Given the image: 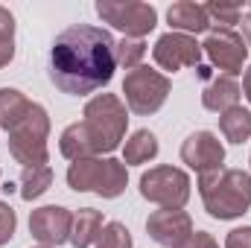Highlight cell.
<instances>
[{
  "mask_svg": "<svg viewBox=\"0 0 251 248\" xmlns=\"http://www.w3.org/2000/svg\"><path fill=\"white\" fill-rule=\"evenodd\" d=\"M102 234V213L94 207H82L73 216V228H70V243L73 248H91Z\"/></svg>",
  "mask_w": 251,
  "mask_h": 248,
  "instance_id": "cell-16",
  "label": "cell"
},
{
  "mask_svg": "<svg viewBox=\"0 0 251 248\" xmlns=\"http://www.w3.org/2000/svg\"><path fill=\"white\" fill-rule=\"evenodd\" d=\"M97 15H100L105 24L123 29L126 38H143V35L152 32L155 24H158L155 6L137 3V0H100V3H97Z\"/></svg>",
  "mask_w": 251,
  "mask_h": 248,
  "instance_id": "cell-8",
  "label": "cell"
},
{
  "mask_svg": "<svg viewBox=\"0 0 251 248\" xmlns=\"http://www.w3.org/2000/svg\"><path fill=\"white\" fill-rule=\"evenodd\" d=\"M47 137H50V117L41 105H29L26 117L9 131V155L29 167H47Z\"/></svg>",
  "mask_w": 251,
  "mask_h": 248,
  "instance_id": "cell-5",
  "label": "cell"
},
{
  "mask_svg": "<svg viewBox=\"0 0 251 248\" xmlns=\"http://www.w3.org/2000/svg\"><path fill=\"white\" fill-rule=\"evenodd\" d=\"M155 155H158V137L149 128H137L123 146V158H126L123 164H131V167L149 164Z\"/></svg>",
  "mask_w": 251,
  "mask_h": 248,
  "instance_id": "cell-18",
  "label": "cell"
},
{
  "mask_svg": "<svg viewBox=\"0 0 251 248\" xmlns=\"http://www.w3.org/2000/svg\"><path fill=\"white\" fill-rule=\"evenodd\" d=\"M240 85L234 76H213L204 91H201V105L207 111H216V114H225L228 108H234L240 102Z\"/></svg>",
  "mask_w": 251,
  "mask_h": 248,
  "instance_id": "cell-14",
  "label": "cell"
},
{
  "mask_svg": "<svg viewBox=\"0 0 251 248\" xmlns=\"http://www.w3.org/2000/svg\"><path fill=\"white\" fill-rule=\"evenodd\" d=\"M97 248H131V234L123 222H105Z\"/></svg>",
  "mask_w": 251,
  "mask_h": 248,
  "instance_id": "cell-25",
  "label": "cell"
},
{
  "mask_svg": "<svg viewBox=\"0 0 251 248\" xmlns=\"http://www.w3.org/2000/svg\"><path fill=\"white\" fill-rule=\"evenodd\" d=\"M155 62L161 64L164 70H181V67H199L201 62V44L193 38V35H184V32H167L158 38L155 50H152Z\"/></svg>",
  "mask_w": 251,
  "mask_h": 248,
  "instance_id": "cell-11",
  "label": "cell"
},
{
  "mask_svg": "<svg viewBox=\"0 0 251 248\" xmlns=\"http://www.w3.org/2000/svg\"><path fill=\"white\" fill-rule=\"evenodd\" d=\"M70 228H73V213L59 207V204L38 207L29 216V234L41 246L56 248V246H62V243H70Z\"/></svg>",
  "mask_w": 251,
  "mask_h": 248,
  "instance_id": "cell-12",
  "label": "cell"
},
{
  "mask_svg": "<svg viewBox=\"0 0 251 248\" xmlns=\"http://www.w3.org/2000/svg\"><path fill=\"white\" fill-rule=\"evenodd\" d=\"M15 228H18L15 210H12L6 201H0V246H6V243L15 237Z\"/></svg>",
  "mask_w": 251,
  "mask_h": 248,
  "instance_id": "cell-26",
  "label": "cell"
},
{
  "mask_svg": "<svg viewBox=\"0 0 251 248\" xmlns=\"http://www.w3.org/2000/svg\"><path fill=\"white\" fill-rule=\"evenodd\" d=\"M201 50L207 53V59L213 62V67L222 70V76H237L243 73V62L249 56V47L243 41V35H237L234 29H210V35L204 38Z\"/></svg>",
  "mask_w": 251,
  "mask_h": 248,
  "instance_id": "cell-9",
  "label": "cell"
},
{
  "mask_svg": "<svg viewBox=\"0 0 251 248\" xmlns=\"http://www.w3.org/2000/svg\"><path fill=\"white\" fill-rule=\"evenodd\" d=\"M178 248H219V243H216L207 231H193Z\"/></svg>",
  "mask_w": 251,
  "mask_h": 248,
  "instance_id": "cell-27",
  "label": "cell"
},
{
  "mask_svg": "<svg viewBox=\"0 0 251 248\" xmlns=\"http://www.w3.org/2000/svg\"><path fill=\"white\" fill-rule=\"evenodd\" d=\"M67 184L76 193H97L102 198H117L128 184V175L126 164L117 158H85L70 164Z\"/></svg>",
  "mask_w": 251,
  "mask_h": 248,
  "instance_id": "cell-4",
  "label": "cell"
},
{
  "mask_svg": "<svg viewBox=\"0 0 251 248\" xmlns=\"http://www.w3.org/2000/svg\"><path fill=\"white\" fill-rule=\"evenodd\" d=\"M140 196L158 207H184L190 198V175L178 167H152L140 175Z\"/></svg>",
  "mask_w": 251,
  "mask_h": 248,
  "instance_id": "cell-7",
  "label": "cell"
},
{
  "mask_svg": "<svg viewBox=\"0 0 251 248\" xmlns=\"http://www.w3.org/2000/svg\"><path fill=\"white\" fill-rule=\"evenodd\" d=\"M181 161L190 170H196L199 175L213 173L225 161V146L219 143V137L213 131H193L181 143Z\"/></svg>",
  "mask_w": 251,
  "mask_h": 248,
  "instance_id": "cell-13",
  "label": "cell"
},
{
  "mask_svg": "<svg viewBox=\"0 0 251 248\" xmlns=\"http://www.w3.org/2000/svg\"><path fill=\"white\" fill-rule=\"evenodd\" d=\"M167 18L173 24V29L193 35V32H207L210 29V18L204 12L201 3H193V0H178L167 9Z\"/></svg>",
  "mask_w": 251,
  "mask_h": 248,
  "instance_id": "cell-15",
  "label": "cell"
},
{
  "mask_svg": "<svg viewBox=\"0 0 251 248\" xmlns=\"http://www.w3.org/2000/svg\"><path fill=\"white\" fill-rule=\"evenodd\" d=\"M29 105H32V102H29L21 91H15V88H0V128L12 131L15 125L26 117Z\"/></svg>",
  "mask_w": 251,
  "mask_h": 248,
  "instance_id": "cell-19",
  "label": "cell"
},
{
  "mask_svg": "<svg viewBox=\"0 0 251 248\" xmlns=\"http://www.w3.org/2000/svg\"><path fill=\"white\" fill-rule=\"evenodd\" d=\"M243 41H246V47H251V12L249 15H243Z\"/></svg>",
  "mask_w": 251,
  "mask_h": 248,
  "instance_id": "cell-29",
  "label": "cell"
},
{
  "mask_svg": "<svg viewBox=\"0 0 251 248\" xmlns=\"http://www.w3.org/2000/svg\"><path fill=\"white\" fill-rule=\"evenodd\" d=\"M114 56H117V64H123L126 70H134V67H140L143 56H146V41L143 38H123V41H117Z\"/></svg>",
  "mask_w": 251,
  "mask_h": 248,
  "instance_id": "cell-22",
  "label": "cell"
},
{
  "mask_svg": "<svg viewBox=\"0 0 251 248\" xmlns=\"http://www.w3.org/2000/svg\"><path fill=\"white\" fill-rule=\"evenodd\" d=\"M146 231H149L152 243H158L164 248H178L193 234V219L181 207H161V210L149 213Z\"/></svg>",
  "mask_w": 251,
  "mask_h": 248,
  "instance_id": "cell-10",
  "label": "cell"
},
{
  "mask_svg": "<svg viewBox=\"0 0 251 248\" xmlns=\"http://www.w3.org/2000/svg\"><path fill=\"white\" fill-rule=\"evenodd\" d=\"M219 131L231 143H246L251 137V111H246L243 105L228 108L225 114H219Z\"/></svg>",
  "mask_w": 251,
  "mask_h": 248,
  "instance_id": "cell-20",
  "label": "cell"
},
{
  "mask_svg": "<svg viewBox=\"0 0 251 248\" xmlns=\"http://www.w3.org/2000/svg\"><path fill=\"white\" fill-rule=\"evenodd\" d=\"M38 248H50V246H38Z\"/></svg>",
  "mask_w": 251,
  "mask_h": 248,
  "instance_id": "cell-31",
  "label": "cell"
},
{
  "mask_svg": "<svg viewBox=\"0 0 251 248\" xmlns=\"http://www.w3.org/2000/svg\"><path fill=\"white\" fill-rule=\"evenodd\" d=\"M204 12H207V18H213V21H219L225 29H231L234 24H240L243 21V3H204Z\"/></svg>",
  "mask_w": 251,
  "mask_h": 248,
  "instance_id": "cell-24",
  "label": "cell"
},
{
  "mask_svg": "<svg viewBox=\"0 0 251 248\" xmlns=\"http://www.w3.org/2000/svg\"><path fill=\"white\" fill-rule=\"evenodd\" d=\"M59 149H62L64 158H70V161L97 158V149H94V143H91V137H88V131H85L82 123H73L64 128L62 137H59Z\"/></svg>",
  "mask_w": 251,
  "mask_h": 248,
  "instance_id": "cell-17",
  "label": "cell"
},
{
  "mask_svg": "<svg viewBox=\"0 0 251 248\" xmlns=\"http://www.w3.org/2000/svg\"><path fill=\"white\" fill-rule=\"evenodd\" d=\"M117 41L108 29L76 24L56 35L47 59L50 82L70 97H88L105 88L117 67Z\"/></svg>",
  "mask_w": 251,
  "mask_h": 248,
  "instance_id": "cell-1",
  "label": "cell"
},
{
  "mask_svg": "<svg viewBox=\"0 0 251 248\" xmlns=\"http://www.w3.org/2000/svg\"><path fill=\"white\" fill-rule=\"evenodd\" d=\"M15 59V18L9 9L0 6V67Z\"/></svg>",
  "mask_w": 251,
  "mask_h": 248,
  "instance_id": "cell-23",
  "label": "cell"
},
{
  "mask_svg": "<svg viewBox=\"0 0 251 248\" xmlns=\"http://www.w3.org/2000/svg\"><path fill=\"white\" fill-rule=\"evenodd\" d=\"M85 131L100 152H114L126 137V125H128V114L126 105L117 94H97L88 105H85Z\"/></svg>",
  "mask_w": 251,
  "mask_h": 248,
  "instance_id": "cell-3",
  "label": "cell"
},
{
  "mask_svg": "<svg viewBox=\"0 0 251 248\" xmlns=\"http://www.w3.org/2000/svg\"><path fill=\"white\" fill-rule=\"evenodd\" d=\"M243 91H246V97H249V102H251V67L246 70V79H243Z\"/></svg>",
  "mask_w": 251,
  "mask_h": 248,
  "instance_id": "cell-30",
  "label": "cell"
},
{
  "mask_svg": "<svg viewBox=\"0 0 251 248\" xmlns=\"http://www.w3.org/2000/svg\"><path fill=\"white\" fill-rule=\"evenodd\" d=\"M225 248H251V228H234L225 240Z\"/></svg>",
  "mask_w": 251,
  "mask_h": 248,
  "instance_id": "cell-28",
  "label": "cell"
},
{
  "mask_svg": "<svg viewBox=\"0 0 251 248\" xmlns=\"http://www.w3.org/2000/svg\"><path fill=\"white\" fill-rule=\"evenodd\" d=\"M199 193L213 219H237L251 207V175L243 170L219 167L199 175Z\"/></svg>",
  "mask_w": 251,
  "mask_h": 248,
  "instance_id": "cell-2",
  "label": "cell"
},
{
  "mask_svg": "<svg viewBox=\"0 0 251 248\" xmlns=\"http://www.w3.org/2000/svg\"><path fill=\"white\" fill-rule=\"evenodd\" d=\"M123 94H126V105L134 114L146 117V114H155L167 102V97H170V79L164 73L140 64V67H134V70L126 73Z\"/></svg>",
  "mask_w": 251,
  "mask_h": 248,
  "instance_id": "cell-6",
  "label": "cell"
},
{
  "mask_svg": "<svg viewBox=\"0 0 251 248\" xmlns=\"http://www.w3.org/2000/svg\"><path fill=\"white\" fill-rule=\"evenodd\" d=\"M50 184H53V170L50 167H29V170L21 173V196L26 201H32L41 193H47Z\"/></svg>",
  "mask_w": 251,
  "mask_h": 248,
  "instance_id": "cell-21",
  "label": "cell"
}]
</instances>
